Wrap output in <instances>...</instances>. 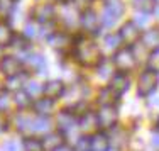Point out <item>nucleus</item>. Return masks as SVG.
I'll list each match as a JSON object with an SVG mask.
<instances>
[{"mask_svg":"<svg viewBox=\"0 0 159 151\" xmlns=\"http://www.w3.org/2000/svg\"><path fill=\"white\" fill-rule=\"evenodd\" d=\"M75 58L83 66H95L102 61V51L92 39L80 37L75 44Z\"/></svg>","mask_w":159,"mask_h":151,"instance_id":"1","label":"nucleus"},{"mask_svg":"<svg viewBox=\"0 0 159 151\" xmlns=\"http://www.w3.org/2000/svg\"><path fill=\"white\" fill-rule=\"evenodd\" d=\"M112 61L120 73H127V71H130L135 66L137 59H135V54L130 48H122V50H119L113 54Z\"/></svg>","mask_w":159,"mask_h":151,"instance_id":"2","label":"nucleus"},{"mask_svg":"<svg viewBox=\"0 0 159 151\" xmlns=\"http://www.w3.org/2000/svg\"><path fill=\"white\" fill-rule=\"evenodd\" d=\"M157 82H159V73L156 70H146L144 73H141L139 77V82H137V92L139 95H151V93L156 90L157 87Z\"/></svg>","mask_w":159,"mask_h":151,"instance_id":"3","label":"nucleus"},{"mask_svg":"<svg viewBox=\"0 0 159 151\" xmlns=\"http://www.w3.org/2000/svg\"><path fill=\"white\" fill-rule=\"evenodd\" d=\"M119 34H120V39H122V43L127 44L129 48H130L132 44H135V43H137V41L142 37L141 27H139V26L135 24L134 21H132V22H127V24H124Z\"/></svg>","mask_w":159,"mask_h":151,"instance_id":"4","label":"nucleus"},{"mask_svg":"<svg viewBox=\"0 0 159 151\" xmlns=\"http://www.w3.org/2000/svg\"><path fill=\"white\" fill-rule=\"evenodd\" d=\"M97 120H98V126L100 127L110 129V127H113V124L117 120V109L113 105H102V109L97 114Z\"/></svg>","mask_w":159,"mask_h":151,"instance_id":"5","label":"nucleus"},{"mask_svg":"<svg viewBox=\"0 0 159 151\" xmlns=\"http://www.w3.org/2000/svg\"><path fill=\"white\" fill-rule=\"evenodd\" d=\"M20 68H22V63L19 61L16 56H3V58L0 59V71H2L7 78L20 75Z\"/></svg>","mask_w":159,"mask_h":151,"instance_id":"6","label":"nucleus"},{"mask_svg":"<svg viewBox=\"0 0 159 151\" xmlns=\"http://www.w3.org/2000/svg\"><path fill=\"white\" fill-rule=\"evenodd\" d=\"M32 17L41 24H49L54 17V7L49 5V3H41L32 10Z\"/></svg>","mask_w":159,"mask_h":151,"instance_id":"7","label":"nucleus"},{"mask_svg":"<svg viewBox=\"0 0 159 151\" xmlns=\"http://www.w3.org/2000/svg\"><path fill=\"white\" fill-rule=\"evenodd\" d=\"M108 88H110L117 97H120L122 93H125L127 90H129V78L125 77V73L113 75V78L110 80V85H108Z\"/></svg>","mask_w":159,"mask_h":151,"instance_id":"8","label":"nucleus"},{"mask_svg":"<svg viewBox=\"0 0 159 151\" xmlns=\"http://www.w3.org/2000/svg\"><path fill=\"white\" fill-rule=\"evenodd\" d=\"M100 19L97 17V14L93 10H85L81 14V26L86 32H97L98 26H100Z\"/></svg>","mask_w":159,"mask_h":151,"instance_id":"9","label":"nucleus"},{"mask_svg":"<svg viewBox=\"0 0 159 151\" xmlns=\"http://www.w3.org/2000/svg\"><path fill=\"white\" fill-rule=\"evenodd\" d=\"M64 92V85L61 80H49L46 85H44V97L46 99H58L59 95H63Z\"/></svg>","mask_w":159,"mask_h":151,"instance_id":"10","label":"nucleus"},{"mask_svg":"<svg viewBox=\"0 0 159 151\" xmlns=\"http://www.w3.org/2000/svg\"><path fill=\"white\" fill-rule=\"evenodd\" d=\"M142 44L151 51H159V29H149L142 34Z\"/></svg>","mask_w":159,"mask_h":151,"instance_id":"11","label":"nucleus"},{"mask_svg":"<svg viewBox=\"0 0 159 151\" xmlns=\"http://www.w3.org/2000/svg\"><path fill=\"white\" fill-rule=\"evenodd\" d=\"M75 126H76V119L71 112H61L58 116V127L61 133H70Z\"/></svg>","mask_w":159,"mask_h":151,"instance_id":"12","label":"nucleus"},{"mask_svg":"<svg viewBox=\"0 0 159 151\" xmlns=\"http://www.w3.org/2000/svg\"><path fill=\"white\" fill-rule=\"evenodd\" d=\"M110 141L103 133H97L92 136V149L93 151H108Z\"/></svg>","mask_w":159,"mask_h":151,"instance_id":"13","label":"nucleus"},{"mask_svg":"<svg viewBox=\"0 0 159 151\" xmlns=\"http://www.w3.org/2000/svg\"><path fill=\"white\" fill-rule=\"evenodd\" d=\"M52 105H54V100H51V99H37L36 102H34V111L37 112V116H46L49 114V112L52 111Z\"/></svg>","mask_w":159,"mask_h":151,"instance_id":"14","label":"nucleus"},{"mask_svg":"<svg viewBox=\"0 0 159 151\" xmlns=\"http://www.w3.org/2000/svg\"><path fill=\"white\" fill-rule=\"evenodd\" d=\"M105 3V10L112 16H115L117 19L122 17L124 14V2L122 0H103Z\"/></svg>","mask_w":159,"mask_h":151,"instance_id":"15","label":"nucleus"},{"mask_svg":"<svg viewBox=\"0 0 159 151\" xmlns=\"http://www.w3.org/2000/svg\"><path fill=\"white\" fill-rule=\"evenodd\" d=\"M17 129L20 131L22 134L29 136L34 133V119L32 117H27V116H20L17 117Z\"/></svg>","mask_w":159,"mask_h":151,"instance_id":"16","label":"nucleus"},{"mask_svg":"<svg viewBox=\"0 0 159 151\" xmlns=\"http://www.w3.org/2000/svg\"><path fill=\"white\" fill-rule=\"evenodd\" d=\"M27 61H29V65H31L34 70L37 71V73H41L43 75L44 71H46V58H44L43 54H29L27 56Z\"/></svg>","mask_w":159,"mask_h":151,"instance_id":"17","label":"nucleus"},{"mask_svg":"<svg viewBox=\"0 0 159 151\" xmlns=\"http://www.w3.org/2000/svg\"><path fill=\"white\" fill-rule=\"evenodd\" d=\"M14 41V32L5 22H0V48L10 46Z\"/></svg>","mask_w":159,"mask_h":151,"instance_id":"18","label":"nucleus"},{"mask_svg":"<svg viewBox=\"0 0 159 151\" xmlns=\"http://www.w3.org/2000/svg\"><path fill=\"white\" fill-rule=\"evenodd\" d=\"M113 61H103L102 59L100 65H98V75H100V78H103V80H112L113 78Z\"/></svg>","mask_w":159,"mask_h":151,"instance_id":"19","label":"nucleus"},{"mask_svg":"<svg viewBox=\"0 0 159 151\" xmlns=\"http://www.w3.org/2000/svg\"><path fill=\"white\" fill-rule=\"evenodd\" d=\"M49 129H51V122H49V119H46L44 116H37L36 119H34V133H49Z\"/></svg>","mask_w":159,"mask_h":151,"instance_id":"20","label":"nucleus"},{"mask_svg":"<svg viewBox=\"0 0 159 151\" xmlns=\"http://www.w3.org/2000/svg\"><path fill=\"white\" fill-rule=\"evenodd\" d=\"M44 144V149H51V151H56L61 144V136L59 134H48V138L43 141Z\"/></svg>","mask_w":159,"mask_h":151,"instance_id":"21","label":"nucleus"},{"mask_svg":"<svg viewBox=\"0 0 159 151\" xmlns=\"http://www.w3.org/2000/svg\"><path fill=\"white\" fill-rule=\"evenodd\" d=\"M134 7L137 9V12L141 10L142 14H149L156 7V0H134Z\"/></svg>","mask_w":159,"mask_h":151,"instance_id":"22","label":"nucleus"},{"mask_svg":"<svg viewBox=\"0 0 159 151\" xmlns=\"http://www.w3.org/2000/svg\"><path fill=\"white\" fill-rule=\"evenodd\" d=\"M25 83V77L24 75H16V77H10V78H7V82H5V87H7V90H20V87Z\"/></svg>","mask_w":159,"mask_h":151,"instance_id":"23","label":"nucleus"},{"mask_svg":"<svg viewBox=\"0 0 159 151\" xmlns=\"http://www.w3.org/2000/svg\"><path fill=\"white\" fill-rule=\"evenodd\" d=\"M120 43H122V39H120V34H108L107 37H105V48H107L108 51H119V46Z\"/></svg>","mask_w":159,"mask_h":151,"instance_id":"24","label":"nucleus"},{"mask_svg":"<svg viewBox=\"0 0 159 151\" xmlns=\"http://www.w3.org/2000/svg\"><path fill=\"white\" fill-rule=\"evenodd\" d=\"M113 100H117V95L108 87L102 90L100 95H98V102H102V105H113Z\"/></svg>","mask_w":159,"mask_h":151,"instance_id":"25","label":"nucleus"},{"mask_svg":"<svg viewBox=\"0 0 159 151\" xmlns=\"http://www.w3.org/2000/svg\"><path fill=\"white\" fill-rule=\"evenodd\" d=\"M25 92L29 93V97H31L32 100H37V97L39 95H44V87H41L37 82H29L27 83V90Z\"/></svg>","mask_w":159,"mask_h":151,"instance_id":"26","label":"nucleus"},{"mask_svg":"<svg viewBox=\"0 0 159 151\" xmlns=\"http://www.w3.org/2000/svg\"><path fill=\"white\" fill-rule=\"evenodd\" d=\"M49 43H51V46L63 50L64 46H68V44H70V39H68L64 34H54L52 37H49Z\"/></svg>","mask_w":159,"mask_h":151,"instance_id":"27","label":"nucleus"},{"mask_svg":"<svg viewBox=\"0 0 159 151\" xmlns=\"http://www.w3.org/2000/svg\"><path fill=\"white\" fill-rule=\"evenodd\" d=\"M24 151H44V144L39 139L29 138V139H25V143H24Z\"/></svg>","mask_w":159,"mask_h":151,"instance_id":"28","label":"nucleus"},{"mask_svg":"<svg viewBox=\"0 0 159 151\" xmlns=\"http://www.w3.org/2000/svg\"><path fill=\"white\" fill-rule=\"evenodd\" d=\"M32 102V99L29 97V93L27 92H22V90H19L17 92V95H16V104L19 105L20 109H24V107H27L29 104Z\"/></svg>","mask_w":159,"mask_h":151,"instance_id":"29","label":"nucleus"},{"mask_svg":"<svg viewBox=\"0 0 159 151\" xmlns=\"http://www.w3.org/2000/svg\"><path fill=\"white\" fill-rule=\"evenodd\" d=\"M81 127L83 129H86V131H90V129H93L95 126H98V120H97V116H92V114H86L85 117L81 119Z\"/></svg>","mask_w":159,"mask_h":151,"instance_id":"30","label":"nucleus"},{"mask_svg":"<svg viewBox=\"0 0 159 151\" xmlns=\"http://www.w3.org/2000/svg\"><path fill=\"white\" fill-rule=\"evenodd\" d=\"M75 151H93L92 149V138H80L75 146Z\"/></svg>","mask_w":159,"mask_h":151,"instance_id":"31","label":"nucleus"},{"mask_svg":"<svg viewBox=\"0 0 159 151\" xmlns=\"http://www.w3.org/2000/svg\"><path fill=\"white\" fill-rule=\"evenodd\" d=\"M100 21H102V24H103L105 27H113V24L117 22V17L112 16V14H108L107 10H103V14H102Z\"/></svg>","mask_w":159,"mask_h":151,"instance_id":"32","label":"nucleus"},{"mask_svg":"<svg viewBox=\"0 0 159 151\" xmlns=\"http://www.w3.org/2000/svg\"><path fill=\"white\" fill-rule=\"evenodd\" d=\"M14 9V0H0V16H9Z\"/></svg>","mask_w":159,"mask_h":151,"instance_id":"33","label":"nucleus"},{"mask_svg":"<svg viewBox=\"0 0 159 151\" xmlns=\"http://www.w3.org/2000/svg\"><path fill=\"white\" fill-rule=\"evenodd\" d=\"M134 22L139 26V27H144V26L147 24V16H146V14H142V12H137V14H135Z\"/></svg>","mask_w":159,"mask_h":151,"instance_id":"34","label":"nucleus"},{"mask_svg":"<svg viewBox=\"0 0 159 151\" xmlns=\"http://www.w3.org/2000/svg\"><path fill=\"white\" fill-rule=\"evenodd\" d=\"M2 149H3V151H20V148H19V143H16V141L5 143Z\"/></svg>","mask_w":159,"mask_h":151,"instance_id":"35","label":"nucleus"},{"mask_svg":"<svg viewBox=\"0 0 159 151\" xmlns=\"http://www.w3.org/2000/svg\"><path fill=\"white\" fill-rule=\"evenodd\" d=\"M24 31H25V36H27V37H34V36H37L36 26H34V24H31V22H29V24L25 26V29H24Z\"/></svg>","mask_w":159,"mask_h":151,"instance_id":"36","label":"nucleus"},{"mask_svg":"<svg viewBox=\"0 0 159 151\" xmlns=\"http://www.w3.org/2000/svg\"><path fill=\"white\" fill-rule=\"evenodd\" d=\"M7 107H9V97L5 93H0V111H3Z\"/></svg>","mask_w":159,"mask_h":151,"instance_id":"37","label":"nucleus"},{"mask_svg":"<svg viewBox=\"0 0 159 151\" xmlns=\"http://www.w3.org/2000/svg\"><path fill=\"white\" fill-rule=\"evenodd\" d=\"M152 14L159 19V3H156V7H154V10H152Z\"/></svg>","mask_w":159,"mask_h":151,"instance_id":"38","label":"nucleus"},{"mask_svg":"<svg viewBox=\"0 0 159 151\" xmlns=\"http://www.w3.org/2000/svg\"><path fill=\"white\" fill-rule=\"evenodd\" d=\"M152 144L159 148V136H154V138H152Z\"/></svg>","mask_w":159,"mask_h":151,"instance_id":"39","label":"nucleus"},{"mask_svg":"<svg viewBox=\"0 0 159 151\" xmlns=\"http://www.w3.org/2000/svg\"><path fill=\"white\" fill-rule=\"evenodd\" d=\"M56 151H73V149H71V148H68V146H59V148L56 149Z\"/></svg>","mask_w":159,"mask_h":151,"instance_id":"40","label":"nucleus"},{"mask_svg":"<svg viewBox=\"0 0 159 151\" xmlns=\"http://www.w3.org/2000/svg\"><path fill=\"white\" fill-rule=\"evenodd\" d=\"M156 131L159 133V119H157V122H156Z\"/></svg>","mask_w":159,"mask_h":151,"instance_id":"41","label":"nucleus"},{"mask_svg":"<svg viewBox=\"0 0 159 151\" xmlns=\"http://www.w3.org/2000/svg\"><path fill=\"white\" fill-rule=\"evenodd\" d=\"M63 3H70V2H73V0H61Z\"/></svg>","mask_w":159,"mask_h":151,"instance_id":"42","label":"nucleus"},{"mask_svg":"<svg viewBox=\"0 0 159 151\" xmlns=\"http://www.w3.org/2000/svg\"><path fill=\"white\" fill-rule=\"evenodd\" d=\"M0 131H2V122H0Z\"/></svg>","mask_w":159,"mask_h":151,"instance_id":"43","label":"nucleus"}]
</instances>
